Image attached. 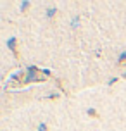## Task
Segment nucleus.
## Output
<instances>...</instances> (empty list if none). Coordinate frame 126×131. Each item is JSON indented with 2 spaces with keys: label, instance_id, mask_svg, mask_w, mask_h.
<instances>
[{
  "label": "nucleus",
  "instance_id": "nucleus-1",
  "mask_svg": "<svg viewBox=\"0 0 126 131\" xmlns=\"http://www.w3.org/2000/svg\"><path fill=\"white\" fill-rule=\"evenodd\" d=\"M54 14H55V9H50V10H48V12H47V16H48V17H52Z\"/></svg>",
  "mask_w": 126,
  "mask_h": 131
},
{
  "label": "nucleus",
  "instance_id": "nucleus-2",
  "mask_svg": "<svg viewBox=\"0 0 126 131\" xmlns=\"http://www.w3.org/2000/svg\"><path fill=\"white\" fill-rule=\"evenodd\" d=\"M38 129H40V131H47V126L45 124H40V126H38Z\"/></svg>",
  "mask_w": 126,
  "mask_h": 131
},
{
  "label": "nucleus",
  "instance_id": "nucleus-3",
  "mask_svg": "<svg viewBox=\"0 0 126 131\" xmlns=\"http://www.w3.org/2000/svg\"><path fill=\"white\" fill-rule=\"evenodd\" d=\"M124 59H126V52H123V53L119 55V60H124Z\"/></svg>",
  "mask_w": 126,
  "mask_h": 131
},
{
  "label": "nucleus",
  "instance_id": "nucleus-4",
  "mask_svg": "<svg viewBox=\"0 0 126 131\" xmlns=\"http://www.w3.org/2000/svg\"><path fill=\"white\" fill-rule=\"evenodd\" d=\"M7 43H9V47H12L14 43H16V40H12V38H10V40H9V41H7Z\"/></svg>",
  "mask_w": 126,
  "mask_h": 131
}]
</instances>
